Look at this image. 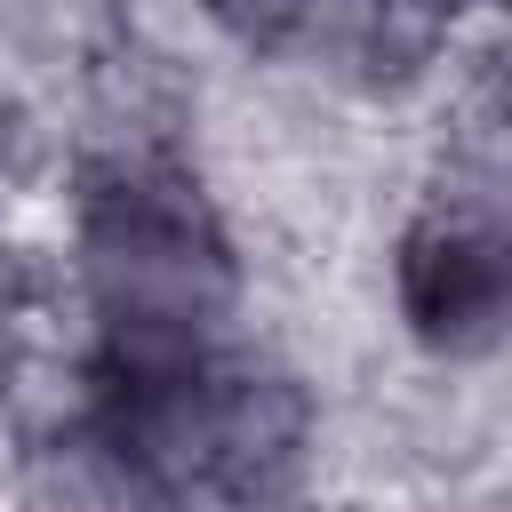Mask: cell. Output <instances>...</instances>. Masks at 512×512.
Masks as SVG:
<instances>
[{"label": "cell", "instance_id": "cell-1", "mask_svg": "<svg viewBox=\"0 0 512 512\" xmlns=\"http://www.w3.org/2000/svg\"><path fill=\"white\" fill-rule=\"evenodd\" d=\"M72 264L96 320L88 368H168L224 344L240 256L200 176L168 152H104L72 192Z\"/></svg>", "mask_w": 512, "mask_h": 512}, {"label": "cell", "instance_id": "cell-2", "mask_svg": "<svg viewBox=\"0 0 512 512\" xmlns=\"http://www.w3.org/2000/svg\"><path fill=\"white\" fill-rule=\"evenodd\" d=\"M392 312L440 360L512 344V216L472 192L416 208L392 240Z\"/></svg>", "mask_w": 512, "mask_h": 512}, {"label": "cell", "instance_id": "cell-3", "mask_svg": "<svg viewBox=\"0 0 512 512\" xmlns=\"http://www.w3.org/2000/svg\"><path fill=\"white\" fill-rule=\"evenodd\" d=\"M240 48L352 80H408L448 40L456 0H200Z\"/></svg>", "mask_w": 512, "mask_h": 512}, {"label": "cell", "instance_id": "cell-4", "mask_svg": "<svg viewBox=\"0 0 512 512\" xmlns=\"http://www.w3.org/2000/svg\"><path fill=\"white\" fill-rule=\"evenodd\" d=\"M24 512H192L136 448H120L112 432H96L88 416L72 432H56L32 456L24 480Z\"/></svg>", "mask_w": 512, "mask_h": 512}, {"label": "cell", "instance_id": "cell-5", "mask_svg": "<svg viewBox=\"0 0 512 512\" xmlns=\"http://www.w3.org/2000/svg\"><path fill=\"white\" fill-rule=\"evenodd\" d=\"M16 344H24V288H16V264L0 256V384L16 376Z\"/></svg>", "mask_w": 512, "mask_h": 512}, {"label": "cell", "instance_id": "cell-6", "mask_svg": "<svg viewBox=\"0 0 512 512\" xmlns=\"http://www.w3.org/2000/svg\"><path fill=\"white\" fill-rule=\"evenodd\" d=\"M504 8H512V0H504Z\"/></svg>", "mask_w": 512, "mask_h": 512}]
</instances>
